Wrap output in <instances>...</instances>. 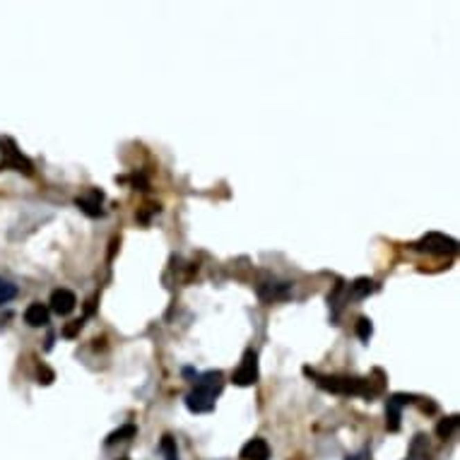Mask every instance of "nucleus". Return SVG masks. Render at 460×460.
Listing matches in <instances>:
<instances>
[{
    "instance_id": "f257e3e1",
    "label": "nucleus",
    "mask_w": 460,
    "mask_h": 460,
    "mask_svg": "<svg viewBox=\"0 0 460 460\" xmlns=\"http://www.w3.org/2000/svg\"><path fill=\"white\" fill-rule=\"evenodd\" d=\"M222 388H224V376H222V371L212 369V371L200 373V376L195 378V388L186 396V407L193 414L212 412Z\"/></svg>"
},
{
    "instance_id": "f03ea898",
    "label": "nucleus",
    "mask_w": 460,
    "mask_h": 460,
    "mask_svg": "<svg viewBox=\"0 0 460 460\" xmlns=\"http://www.w3.org/2000/svg\"><path fill=\"white\" fill-rule=\"evenodd\" d=\"M306 373H311L316 378V383L323 391L337 393V396H362V398H373L383 391V383H371V378H355V376H318L311 369H306Z\"/></svg>"
},
{
    "instance_id": "7ed1b4c3",
    "label": "nucleus",
    "mask_w": 460,
    "mask_h": 460,
    "mask_svg": "<svg viewBox=\"0 0 460 460\" xmlns=\"http://www.w3.org/2000/svg\"><path fill=\"white\" fill-rule=\"evenodd\" d=\"M0 157H3V166H8V169H15L19 171V174L24 176H32L34 174V164L29 157L22 154V150L17 148V143H15L12 138H0Z\"/></svg>"
},
{
    "instance_id": "20e7f679",
    "label": "nucleus",
    "mask_w": 460,
    "mask_h": 460,
    "mask_svg": "<svg viewBox=\"0 0 460 460\" xmlns=\"http://www.w3.org/2000/svg\"><path fill=\"white\" fill-rule=\"evenodd\" d=\"M414 249L422 251V254H432V256H453L458 251V244L451 236L432 231V234L422 236V239L414 244Z\"/></svg>"
},
{
    "instance_id": "39448f33",
    "label": "nucleus",
    "mask_w": 460,
    "mask_h": 460,
    "mask_svg": "<svg viewBox=\"0 0 460 460\" xmlns=\"http://www.w3.org/2000/svg\"><path fill=\"white\" fill-rule=\"evenodd\" d=\"M231 381H234L236 386H241V388H249L258 381V355L254 350L244 352V359H241L239 369L234 371Z\"/></svg>"
},
{
    "instance_id": "423d86ee",
    "label": "nucleus",
    "mask_w": 460,
    "mask_h": 460,
    "mask_svg": "<svg viewBox=\"0 0 460 460\" xmlns=\"http://www.w3.org/2000/svg\"><path fill=\"white\" fill-rule=\"evenodd\" d=\"M414 398L412 396H402V393H396V396H391V400H388V409H386V427L388 432H398L400 429V409L409 405Z\"/></svg>"
},
{
    "instance_id": "0eeeda50",
    "label": "nucleus",
    "mask_w": 460,
    "mask_h": 460,
    "mask_svg": "<svg viewBox=\"0 0 460 460\" xmlns=\"http://www.w3.org/2000/svg\"><path fill=\"white\" fill-rule=\"evenodd\" d=\"M102 203H104V193L99 188H92L87 195H82V198L75 200V205H78L87 217H102L104 215Z\"/></svg>"
},
{
    "instance_id": "6e6552de",
    "label": "nucleus",
    "mask_w": 460,
    "mask_h": 460,
    "mask_svg": "<svg viewBox=\"0 0 460 460\" xmlns=\"http://www.w3.org/2000/svg\"><path fill=\"white\" fill-rule=\"evenodd\" d=\"M75 304H78V299H75V294L70 290H55L51 294V311L58 313V316L73 313Z\"/></svg>"
},
{
    "instance_id": "1a4fd4ad",
    "label": "nucleus",
    "mask_w": 460,
    "mask_h": 460,
    "mask_svg": "<svg viewBox=\"0 0 460 460\" xmlns=\"http://www.w3.org/2000/svg\"><path fill=\"white\" fill-rule=\"evenodd\" d=\"M241 458L244 460H267L270 458V446L265 439H251L249 443H244L241 448Z\"/></svg>"
},
{
    "instance_id": "9d476101",
    "label": "nucleus",
    "mask_w": 460,
    "mask_h": 460,
    "mask_svg": "<svg viewBox=\"0 0 460 460\" xmlns=\"http://www.w3.org/2000/svg\"><path fill=\"white\" fill-rule=\"evenodd\" d=\"M258 297L263 301H275V299H287L290 297V285L287 282H265L258 287Z\"/></svg>"
},
{
    "instance_id": "9b49d317",
    "label": "nucleus",
    "mask_w": 460,
    "mask_h": 460,
    "mask_svg": "<svg viewBox=\"0 0 460 460\" xmlns=\"http://www.w3.org/2000/svg\"><path fill=\"white\" fill-rule=\"evenodd\" d=\"M48 318H51V311H48L44 304H39V301H34V304L27 306V311H24V323L32 328H42V326H48Z\"/></svg>"
},
{
    "instance_id": "f8f14e48",
    "label": "nucleus",
    "mask_w": 460,
    "mask_h": 460,
    "mask_svg": "<svg viewBox=\"0 0 460 460\" xmlns=\"http://www.w3.org/2000/svg\"><path fill=\"white\" fill-rule=\"evenodd\" d=\"M376 290H378L376 282L366 280V277H359V280H355L350 285V292H352V297H355V299H364V297H369L371 292H376Z\"/></svg>"
},
{
    "instance_id": "ddd939ff",
    "label": "nucleus",
    "mask_w": 460,
    "mask_h": 460,
    "mask_svg": "<svg viewBox=\"0 0 460 460\" xmlns=\"http://www.w3.org/2000/svg\"><path fill=\"white\" fill-rule=\"evenodd\" d=\"M135 434H138V427H135V424H123L121 429H116V432H111L109 436H106V446H114V443H118V441H128V439H133Z\"/></svg>"
},
{
    "instance_id": "4468645a",
    "label": "nucleus",
    "mask_w": 460,
    "mask_h": 460,
    "mask_svg": "<svg viewBox=\"0 0 460 460\" xmlns=\"http://www.w3.org/2000/svg\"><path fill=\"white\" fill-rule=\"evenodd\" d=\"M456 427H458V417H456V414H453V417L441 419V422L436 424V436L439 439H451L453 432H456Z\"/></svg>"
},
{
    "instance_id": "2eb2a0df",
    "label": "nucleus",
    "mask_w": 460,
    "mask_h": 460,
    "mask_svg": "<svg viewBox=\"0 0 460 460\" xmlns=\"http://www.w3.org/2000/svg\"><path fill=\"white\" fill-rule=\"evenodd\" d=\"M15 297H17V287H15L12 282L0 277V304H8V301H12Z\"/></svg>"
},
{
    "instance_id": "dca6fc26",
    "label": "nucleus",
    "mask_w": 460,
    "mask_h": 460,
    "mask_svg": "<svg viewBox=\"0 0 460 460\" xmlns=\"http://www.w3.org/2000/svg\"><path fill=\"white\" fill-rule=\"evenodd\" d=\"M161 453H164L166 460H179V451H176V441L166 434L161 436Z\"/></svg>"
},
{
    "instance_id": "f3484780",
    "label": "nucleus",
    "mask_w": 460,
    "mask_h": 460,
    "mask_svg": "<svg viewBox=\"0 0 460 460\" xmlns=\"http://www.w3.org/2000/svg\"><path fill=\"white\" fill-rule=\"evenodd\" d=\"M357 335H359V340H364V342H369V337L373 335V326L369 318H359L357 321Z\"/></svg>"
},
{
    "instance_id": "a211bd4d",
    "label": "nucleus",
    "mask_w": 460,
    "mask_h": 460,
    "mask_svg": "<svg viewBox=\"0 0 460 460\" xmlns=\"http://www.w3.org/2000/svg\"><path fill=\"white\" fill-rule=\"evenodd\" d=\"M39 383H44V386H48V383H53V371L46 366L39 369Z\"/></svg>"
},
{
    "instance_id": "6ab92c4d",
    "label": "nucleus",
    "mask_w": 460,
    "mask_h": 460,
    "mask_svg": "<svg viewBox=\"0 0 460 460\" xmlns=\"http://www.w3.org/2000/svg\"><path fill=\"white\" fill-rule=\"evenodd\" d=\"M80 328H82V321H73V323H70V326H68V328H65V330H63V335H65V337H73L75 333L80 330Z\"/></svg>"
},
{
    "instance_id": "aec40b11",
    "label": "nucleus",
    "mask_w": 460,
    "mask_h": 460,
    "mask_svg": "<svg viewBox=\"0 0 460 460\" xmlns=\"http://www.w3.org/2000/svg\"><path fill=\"white\" fill-rule=\"evenodd\" d=\"M121 460H125V458H121Z\"/></svg>"
}]
</instances>
